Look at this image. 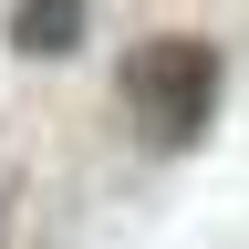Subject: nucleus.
<instances>
[{"mask_svg": "<svg viewBox=\"0 0 249 249\" xmlns=\"http://www.w3.org/2000/svg\"><path fill=\"white\" fill-rule=\"evenodd\" d=\"M218 93H229V52L208 42V31H145L135 52H124V73H114V104L124 124L156 145V156H187L218 124Z\"/></svg>", "mask_w": 249, "mask_h": 249, "instance_id": "1", "label": "nucleus"}, {"mask_svg": "<svg viewBox=\"0 0 249 249\" xmlns=\"http://www.w3.org/2000/svg\"><path fill=\"white\" fill-rule=\"evenodd\" d=\"M83 0H11V21H0V42L31 52V62H62V52H83Z\"/></svg>", "mask_w": 249, "mask_h": 249, "instance_id": "2", "label": "nucleus"}]
</instances>
